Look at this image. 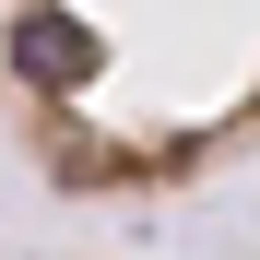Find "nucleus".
I'll return each instance as SVG.
<instances>
[{"mask_svg":"<svg viewBox=\"0 0 260 260\" xmlns=\"http://www.w3.org/2000/svg\"><path fill=\"white\" fill-rule=\"evenodd\" d=\"M0 130L71 201H166L260 154V0H12Z\"/></svg>","mask_w":260,"mask_h":260,"instance_id":"obj_1","label":"nucleus"}]
</instances>
